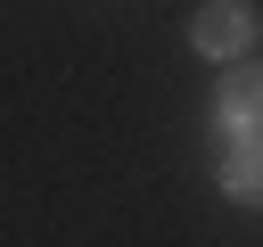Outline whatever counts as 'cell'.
Masks as SVG:
<instances>
[{
    "label": "cell",
    "instance_id": "obj_1",
    "mask_svg": "<svg viewBox=\"0 0 263 247\" xmlns=\"http://www.w3.org/2000/svg\"><path fill=\"white\" fill-rule=\"evenodd\" d=\"M189 41H197L205 58H222V66H247V49H255V8H247V0H205L197 25H189Z\"/></svg>",
    "mask_w": 263,
    "mask_h": 247
},
{
    "label": "cell",
    "instance_id": "obj_2",
    "mask_svg": "<svg viewBox=\"0 0 263 247\" xmlns=\"http://www.w3.org/2000/svg\"><path fill=\"white\" fill-rule=\"evenodd\" d=\"M214 123L230 140H263V66H230L214 91Z\"/></svg>",
    "mask_w": 263,
    "mask_h": 247
},
{
    "label": "cell",
    "instance_id": "obj_3",
    "mask_svg": "<svg viewBox=\"0 0 263 247\" xmlns=\"http://www.w3.org/2000/svg\"><path fill=\"white\" fill-rule=\"evenodd\" d=\"M222 198H238V206H263V140H230Z\"/></svg>",
    "mask_w": 263,
    "mask_h": 247
}]
</instances>
